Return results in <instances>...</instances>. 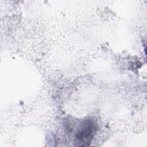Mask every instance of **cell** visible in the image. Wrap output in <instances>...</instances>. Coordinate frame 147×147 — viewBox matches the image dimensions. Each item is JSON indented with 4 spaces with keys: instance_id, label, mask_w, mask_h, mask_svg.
<instances>
[{
    "instance_id": "6da1fadb",
    "label": "cell",
    "mask_w": 147,
    "mask_h": 147,
    "mask_svg": "<svg viewBox=\"0 0 147 147\" xmlns=\"http://www.w3.org/2000/svg\"><path fill=\"white\" fill-rule=\"evenodd\" d=\"M96 130V125L93 120L88 119L83 122L75 135L77 145L80 146L88 145L93 138Z\"/></svg>"
}]
</instances>
